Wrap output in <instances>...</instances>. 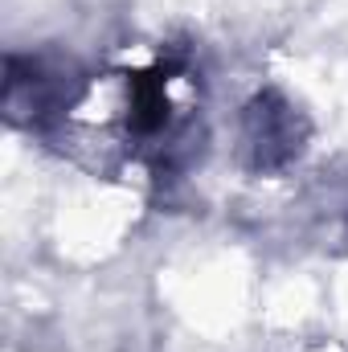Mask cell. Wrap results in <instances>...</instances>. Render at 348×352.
<instances>
[{"label":"cell","mask_w":348,"mask_h":352,"mask_svg":"<svg viewBox=\"0 0 348 352\" xmlns=\"http://www.w3.org/2000/svg\"><path fill=\"white\" fill-rule=\"evenodd\" d=\"M299 140H303V127H299L291 102H283L279 94L266 90L246 107V144H250V156L259 168L287 164L299 152Z\"/></svg>","instance_id":"1"},{"label":"cell","mask_w":348,"mask_h":352,"mask_svg":"<svg viewBox=\"0 0 348 352\" xmlns=\"http://www.w3.org/2000/svg\"><path fill=\"white\" fill-rule=\"evenodd\" d=\"M176 66H156L148 74H131V111L127 123L140 135H156L168 123V74Z\"/></svg>","instance_id":"2"}]
</instances>
